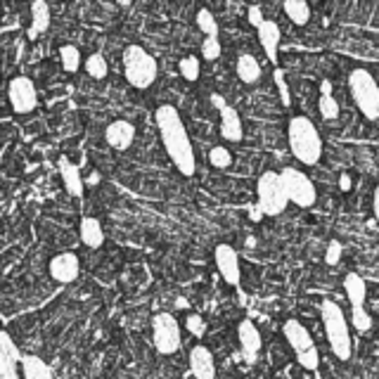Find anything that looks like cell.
I'll return each instance as SVG.
<instances>
[{
	"label": "cell",
	"mask_w": 379,
	"mask_h": 379,
	"mask_svg": "<svg viewBox=\"0 0 379 379\" xmlns=\"http://www.w3.org/2000/svg\"><path fill=\"white\" fill-rule=\"evenodd\" d=\"M156 128H159L161 143H164V150L166 154H169V159L173 161V166H176L183 176L187 178L194 176L197 159H194V150L185 131V123H183L176 107L161 105L159 110H156Z\"/></svg>",
	"instance_id": "1"
},
{
	"label": "cell",
	"mask_w": 379,
	"mask_h": 379,
	"mask_svg": "<svg viewBox=\"0 0 379 379\" xmlns=\"http://www.w3.org/2000/svg\"><path fill=\"white\" fill-rule=\"evenodd\" d=\"M289 150L303 166H316L322 159V138L308 116H291L287 126Z\"/></svg>",
	"instance_id": "2"
},
{
	"label": "cell",
	"mask_w": 379,
	"mask_h": 379,
	"mask_svg": "<svg viewBox=\"0 0 379 379\" xmlns=\"http://www.w3.org/2000/svg\"><path fill=\"white\" fill-rule=\"evenodd\" d=\"M320 316H322L325 334H327V344L329 349H332V354L337 356L339 360H349L351 354H354V341H351L349 320H346L341 306L334 301H322Z\"/></svg>",
	"instance_id": "3"
},
{
	"label": "cell",
	"mask_w": 379,
	"mask_h": 379,
	"mask_svg": "<svg viewBox=\"0 0 379 379\" xmlns=\"http://www.w3.org/2000/svg\"><path fill=\"white\" fill-rule=\"evenodd\" d=\"M121 62H123V76H126V81L138 90H147L156 81V76H159L156 59L152 57L143 45H138V43L126 45Z\"/></svg>",
	"instance_id": "4"
},
{
	"label": "cell",
	"mask_w": 379,
	"mask_h": 379,
	"mask_svg": "<svg viewBox=\"0 0 379 379\" xmlns=\"http://www.w3.org/2000/svg\"><path fill=\"white\" fill-rule=\"evenodd\" d=\"M349 90L354 95L356 107L360 110L367 121L379 119V85L367 69H354L349 74Z\"/></svg>",
	"instance_id": "5"
},
{
	"label": "cell",
	"mask_w": 379,
	"mask_h": 379,
	"mask_svg": "<svg viewBox=\"0 0 379 379\" xmlns=\"http://www.w3.org/2000/svg\"><path fill=\"white\" fill-rule=\"evenodd\" d=\"M256 197H258V209L263 211V216H280L289 204V197H287L283 181H280V173L275 171H265L256 183Z\"/></svg>",
	"instance_id": "6"
},
{
	"label": "cell",
	"mask_w": 379,
	"mask_h": 379,
	"mask_svg": "<svg viewBox=\"0 0 379 379\" xmlns=\"http://www.w3.org/2000/svg\"><path fill=\"white\" fill-rule=\"evenodd\" d=\"M280 181H283V187L287 197H289V202L296 204V207L311 209L318 202V190L303 171L294 169V166H287V169L280 171Z\"/></svg>",
	"instance_id": "7"
},
{
	"label": "cell",
	"mask_w": 379,
	"mask_h": 379,
	"mask_svg": "<svg viewBox=\"0 0 379 379\" xmlns=\"http://www.w3.org/2000/svg\"><path fill=\"white\" fill-rule=\"evenodd\" d=\"M152 341H154V349L161 356H171L181 349L183 344V334H181V325L171 313H156L152 318Z\"/></svg>",
	"instance_id": "8"
},
{
	"label": "cell",
	"mask_w": 379,
	"mask_h": 379,
	"mask_svg": "<svg viewBox=\"0 0 379 379\" xmlns=\"http://www.w3.org/2000/svg\"><path fill=\"white\" fill-rule=\"evenodd\" d=\"M8 97L10 105L17 114H29L36 110L38 105V95H36V85L29 76H14L8 85Z\"/></svg>",
	"instance_id": "9"
},
{
	"label": "cell",
	"mask_w": 379,
	"mask_h": 379,
	"mask_svg": "<svg viewBox=\"0 0 379 379\" xmlns=\"http://www.w3.org/2000/svg\"><path fill=\"white\" fill-rule=\"evenodd\" d=\"M24 354L8 332H0V379H19V365Z\"/></svg>",
	"instance_id": "10"
},
{
	"label": "cell",
	"mask_w": 379,
	"mask_h": 379,
	"mask_svg": "<svg viewBox=\"0 0 379 379\" xmlns=\"http://www.w3.org/2000/svg\"><path fill=\"white\" fill-rule=\"evenodd\" d=\"M214 258H216V268H218L221 278H223L227 285L240 287L242 270H240V256H237L235 249L230 245H218L214 252Z\"/></svg>",
	"instance_id": "11"
},
{
	"label": "cell",
	"mask_w": 379,
	"mask_h": 379,
	"mask_svg": "<svg viewBox=\"0 0 379 379\" xmlns=\"http://www.w3.org/2000/svg\"><path fill=\"white\" fill-rule=\"evenodd\" d=\"M50 278L57 280L59 285H69L79 278L81 273V261L79 256L72 252H64V254H57V256L50 258Z\"/></svg>",
	"instance_id": "12"
},
{
	"label": "cell",
	"mask_w": 379,
	"mask_h": 379,
	"mask_svg": "<svg viewBox=\"0 0 379 379\" xmlns=\"http://www.w3.org/2000/svg\"><path fill=\"white\" fill-rule=\"evenodd\" d=\"M190 372L194 379H216L214 354L204 344L192 346V351H190Z\"/></svg>",
	"instance_id": "13"
},
{
	"label": "cell",
	"mask_w": 379,
	"mask_h": 379,
	"mask_svg": "<svg viewBox=\"0 0 379 379\" xmlns=\"http://www.w3.org/2000/svg\"><path fill=\"white\" fill-rule=\"evenodd\" d=\"M237 339H240V349L242 356L249 362H256V356L261 351V332L252 320H242L240 327H237Z\"/></svg>",
	"instance_id": "14"
},
{
	"label": "cell",
	"mask_w": 379,
	"mask_h": 379,
	"mask_svg": "<svg viewBox=\"0 0 379 379\" xmlns=\"http://www.w3.org/2000/svg\"><path fill=\"white\" fill-rule=\"evenodd\" d=\"M105 140L110 147L119 150V152H126L135 140V126L131 121H123V119L112 121L105 131Z\"/></svg>",
	"instance_id": "15"
},
{
	"label": "cell",
	"mask_w": 379,
	"mask_h": 379,
	"mask_svg": "<svg viewBox=\"0 0 379 379\" xmlns=\"http://www.w3.org/2000/svg\"><path fill=\"white\" fill-rule=\"evenodd\" d=\"M59 176H62L64 187H67V192L72 194V197H76V199L83 197L85 183H83V178H81L79 166L72 164L67 156H59Z\"/></svg>",
	"instance_id": "16"
},
{
	"label": "cell",
	"mask_w": 379,
	"mask_h": 379,
	"mask_svg": "<svg viewBox=\"0 0 379 379\" xmlns=\"http://www.w3.org/2000/svg\"><path fill=\"white\" fill-rule=\"evenodd\" d=\"M258 43L265 50V57L273 64H278V48H280V26L275 21L265 19L261 26H258Z\"/></svg>",
	"instance_id": "17"
},
{
	"label": "cell",
	"mask_w": 379,
	"mask_h": 379,
	"mask_svg": "<svg viewBox=\"0 0 379 379\" xmlns=\"http://www.w3.org/2000/svg\"><path fill=\"white\" fill-rule=\"evenodd\" d=\"M283 334H285V339L289 341L291 349H294V354H301V351H308L316 346L311 339V332H308L299 320H287L283 325Z\"/></svg>",
	"instance_id": "18"
},
{
	"label": "cell",
	"mask_w": 379,
	"mask_h": 379,
	"mask_svg": "<svg viewBox=\"0 0 379 379\" xmlns=\"http://www.w3.org/2000/svg\"><path fill=\"white\" fill-rule=\"evenodd\" d=\"M221 135H223L227 143H242V138H245L240 114L230 105L225 110H221Z\"/></svg>",
	"instance_id": "19"
},
{
	"label": "cell",
	"mask_w": 379,
	"mask_h": 379,
	"mask_svg": "<svg viewBox=\"0 0 379 379\" xmlns=\"http://www.w3.org/2000/svg\"><path fill=\"white\" fill-rule=\"evenodd\" d=\"M50 29V5L45 0H34L31 3V26H29V38L34 41L38 34H45Z\"/></svg>",
	"instance_id": "20"
},
{
	"label": "cell",
	"mask_w": 379,
	"mask_h": 379,
	"mask_svg": "<svg viewBox=\"0 0 379 379\" xmlns=\"http://www.w3.org/2000/svg\"><path fill=\"white\" fill-rule=\"evenodd\" d=\"M81 242L90 249H100L105 245V230H102V223L93 216H85L81 218Z\"/></svg>",
	"instance_id": "21"
},
{
	"label": "cell",
	"mask_w": 379,
	"mask_h": 379,
	"mask_svg": "<svg viewBox=\"0 0 379 379\" xmlns=\"http://www.w3.org/2000/svg\"><path fill=\"white\" fill-rule=\"evenodd\" d=\"M235 69H237L240 81L247 85H254L258 79H261V64H258V59L254 55H249V52H240V55H237Z\"/></svg>",
	"instance_id": "22"
},
{
	"label": "cell",
	"mask_w": 379,
	"mask_h": 379,
	"mask_svg": "<svg viewBox=\"0 0 379 379\" xmlns=\"http://www.w3.org/2000/svg\"><path fill=\"white\" fill-rule=\"evenodd\" d=\"M344 291L346 299L351 301V308H358L367 299V285L358 273H349L344 278Z\"/></svg>",
	"instance_id": "23"
},
{
	"label": "cell",
	"mask_w": 379,
	"mask_h": 379,
	"mask_svg": "<svg viewBox=\"0 0 379 379\" xmlns=\"http://www.w3.org/2000/svg\"><path fill=\"white\" fill-rule=\"evenodd\" d=\"M21 377L24 379H52V370L38 356H24L21 360Z\"/></svg>",
	"instance_id": "24"
},
{
	"label": "cell",
	"mask_w": 379,
	"mask_h": 379,
	"mask_svg": "<svg viewBox=\"0 0 379 379\" xmlns=\"http://www.w3.org/2000/svg\"><path fill=\"white\" fill-rule=\"evenodd\" d=\"M285 14L291 19V24L306 26L311 21V5L303 0H287L285 3Z\"/></svg>",
	"instance_id": "25"
},
{
	"label": "cell",
	"mask_w": 379,
	"mask_h": 379,
	"mask_svg": "<svg viewBox=\"0 0 379 379\" xmlns=\"http://www.w3.org/2000/svg\"><path fill=\"white\" fill-rule=\"evenodd\" d=\"M59 62L67 74H76L81 69V50L76 45H62L59 48Z\"/></svg>",
	"instance_id": "26"
},
{
	"label": "cell",
	"mask_w": 379,
	"mask_h": 379,
	"mask_svg": "<svg viewBox=\"0 0 379 379\" xmlns=\"http://www.w3.org/2000/svg\"><path fill=\"white\" fill-rule=\"evenodd\" d=\"M197 26L207 38H218V21H216L214 12L207 8H202L197 12Z\"/></svg>",
	"instance_id": "27"
},
{
	"label": "cell",
	"mask_w": 379,
	"mask_h": 379,
	"mask_svg": "<svg viewBox=\"0 0 379 379\" xmlns=\"http://www.w3.org/2000/svg\"><path fill=\"white\" fill-rule=\"evenodd\" d=\"M178 72H181V76L185 81H190V83H194V81L199 79V74H202V64H199V57H183L181 62H178Z\"/></svg>",
	"instance_id": "28"
},
{
	"label": "cell",
	"mask_w": 379,
	"mask_h": 379,
	"mask_svg": "<svg viewBox=\"0 0 379 379\" xmlns=\"http://www.w3.org/2000/svg\"><path fill=\"white\" fill-rule=\"evenodd\" d=\"M85 72H88V76H93L95 81L107 79V74H110L107 59L102 55H90L88 59H85Z\"/></svg>",
	"instance_id": "29"
},
{
	"label": "cell",
	"mask_w": 379,
	"mask_h": 379,
	"mask_svg": "<svg viewBox=\"0 0 379 379\" xmlns=\"http://www.w3.org/2000/svg\"><path fill=\"white\" fill-rule=\"evenodd\" d=\"M209 164L214 166V169H227V166H232V152L227 147H223V145H218V147H211Z\"/></svg>",
	"instance_id": "30"
},
{
	"label": "cell",
	"mask_w": 379,
	"mask_h": 379,
	"mask_svg": "<svg viewBox=\"0 0 379 379\" xmlns=\"http://www.w3.org/2000/svg\"><path fill=\"white\" fill-rule=\"evenodd\" d=\"M351 322L358 332H367L372 327V316L365 311V306H358V308H351Z\"/></svg>",
	"instance_id": "31"
},
{
	"label": "cell",
	"mask_w": 379,
	"mask_h": 379,
	"mask_svg": "<svg viewBox=\"0 0 379 379\" xmlns=\"http://www.w3.org/2000/svg\"><path fill=\"white\" fill-rule=\"evenodd\" d=\"M296 362L303 367V370H311L316 372L318 365H320V356H318V349L313 346V349L308 351H301V354H296Z\"/></svg>",
	"instance_id": "32"
},
{
	"label": "cell",
	"mask_w": 379,
	"mask_h": 379,
	"mask_svg": "<svg viewBox=\"0 0 379 379\" xmlns=\"http://www.w3.org/2000/svg\"><path fill=\"white\" fill-rule=\"evenodd\" d=\"M318 110H320L322 119L332 121V119L339 116V102L334 100L332 95H320V102H318Z\"/></svg>",
	"instance_id": "33"
},
{
	"label": "cell",
	"mask_w": 379,
	"mask_h": 379,
	"mask_svg": "<svg viewBox=\"0 0 379 379\" xmlns=\"http://www.w3.org/2000/svg\"><path fill=\"white\" fill-rule=\"evenodd\" d=\"M221 52H223V48H221L218 38H204V43H202V57L207 59V62H216V59L221 57Z\"/></svg>",
	"instance_id": "34"
},
{
	"label": "cell",
	"mask_w": 379,
	"mask_h": 379,
	"mask_svg": "<svg viewBox=\"0 0 379 379\" xmlns=\"http://www.w3.org/2000/svg\"><path fill=\"white\" fill-rule=\"evenodd\" d=\"M273 81H275V85H278V90H280V100H283V105L285 107H291V93H289V85H287V81H285V72H283V69H275V72H273Z\"/></svg>",
	"instance_id": "35"
},
{
	"label": "cell",
	"mask_w": 379,
	"mask_h": 379,
	"mask_svg": "<svg viewBox=\"0 0 379 379\" xmlns=\"http://www.w3.org/2000/svg\"><path fill=\"white\" fill-rule=\"evenodd\" d=\"M185 327L190 334H194V337H204V332H207V322H204V318L199 316V313H190L185 320Z\"/></svg>",
	"instance_id": "36"
},
{
	"label": "cell",
	"mask_w": 379,
	"mask_h": 379,
	"mask_svg": "<svg viewBox=\"0 0 379 379\" xmlns=\"http://www.w3.org/2000/svg\"><path fill=\"white\" fill-rule=\"evenodd\" d=\"M341 261V242L332 240L327 245V252H325V263L327 265H337Z\"/></svg>",
	"instance_id": "37"
},
{
	"label": "cell",
	"mask_w": 379,
	"mask_h": 379,
	"mask_svg": "<svg viewBox=\"0 0 379 379\" xmlns=\"http://www.w3.org/2000/svg\"><path fill=\"white\" fill-rule=\"evenodd\" d=\"M247 21H249L252 26H256V29L265 21V19H263V12H261V8H258V5H252V8L247 10Z\"/></svg>",
	"instance_id": "38"
},
{
	"label": "cell",
	"mask_w": 379,
	"mask_h": 379,
	"mask_svg": "<svg viewBox=\"0 0 379 379\" xmlns=\"http://www.w3.org/2000/svg\"><path fill=\"white\" fill-rule=\"evenodd\" d=\"M211 105H214L216 107V110H225V107H227V102H225V97L223 95H218V93H214V95H211Z\"/></svg>",
	"instance_id": "39"
},
{
	"label": "cell",
	"mask_w": 379,
	"mask_h": 379,
	"mask_svg": "<svg viewBox=\"0 0 379 379\" xmlns=\"http://www.w3.org/2000/svg\"><path fill=\"white\" fill-rule=\"evenodd\" d=\"M339 187H341V192H349L351 190V176L349 173H341L339 176Z\"/></svg>",
	"instance_id": "40"
},
{
	"label": "cell",
	"mask_w": 379,
	"mask_h": 379,
	"mask_svg": "<svg viewBox=\"0 0 379 379\" xmlns=\"http://www.w3.org/2000/svg\"><path fill=\"white\" fill-rule=\"evenodd\" d=\"M249 218H252V221H261L263 218V211L258 209V204H254V207L249 209Z\"/></svg>",
	"instance_id": "41"
},
{
	"label": "cell",
	"mask_w": 379,
	"mask_h": 379,
	"mask_svg": "<svg viewBox=\"0 0 379 379\" xmlns=\"http://www.w3.org/2000/svg\"><path fill=\"white\" fill-rule=\"evenodd\" d=\"M372 209H375V218L379 223V185L375 187V197H372Z\"/></svg>",
	"instance_id": "42"
},
{
	"label": "cell",
	"mask_w": 379,
	"mask_h": 379,
	"mask_svg": "<svg viewBox=\"0 0 379 379\" xmlns=\"http://www.w3.org/2000/svg\"><path fill=\"white\" fill-rule=\"evenodd\" d=\"M320 95H332V81H322V83H320Z\"/></svg>",
	"instance_id": "43"
},
{
	"label": "cell",
	"mask_w": 379,
	"mask_h": 379,
	"mask_svg": "<svg viewBox=\"0 0 379 379\" xmlns=\"http://www.w3.org/2000/svg\"><path fill=\"white\" fill-rule=\"evenodd\" d=\"M88 183H90V185H97V183H100V173H90Z\"/></svg>",
	"instance_id": "44"
},
{
	"label": "cell",
	"mask_w": 379,
	"mask_h": 379,
	"mask_svg": "<svg viewBox=\"0 0 379 379\" xmlns=\"http://www.w3.org/2000/svg\"><path fill=\"white\" fill-rule=\"evenodd\" d=\"M377 327H379V320H377Z\"/></svg>",
	"instance_id": "45"
}]
</instances>
